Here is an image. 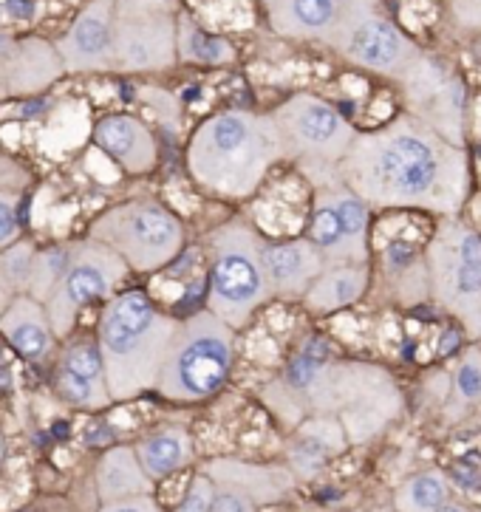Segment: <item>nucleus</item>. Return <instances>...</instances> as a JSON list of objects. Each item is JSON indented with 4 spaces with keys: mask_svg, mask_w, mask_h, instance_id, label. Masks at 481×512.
<instances>
[{
    "mask_svg": "<svg viewBox=\"0 0 481 512\" xmlns=\"http://www.w3.org/2000/svg\"><path fill=\"white\" fill-rule=\"evenodd\" d=\"M337 170L368 207L382 210L414 207L456 215L470 193L465 148L445 142L411 114L377 131L357 133Z\"/></svg>",
    "mask_w": 481,
    "mask_h": 512,
    "instance_id": "1",
    "label": "nucleus"
},
{
    "mask_svg": "<svg viewBox=\"0 0 481 512\" xmlns=\"http://www.w3.org/2000/svg\"><path fill=\"white\" fill-rule=\"evenodd\" d=\"M286 159L272 114L221 111L196 125L187 142V170L207 196L249 199L266 173Z\"/></svg>",
    "mask_w": 481,
    "mask_h": 512,
    "instance_id": "2",
    "label": "nucleus"
},
{
    "mask_svg": "<svg viewBox=\"0 0 481 512\" xmlns=\"http://www.w3.org/2000/svg\"><path fill=\"white\" fill-rule=\"evenodd\" d=\"M176 326L179 323L142 289L117 292L105 300L97 343L114 402H128L156 388Z\"/></svg>",
    "mask_w": 481,
    "mask_h": 512,
    "instance_id": "3",
    "label": "nucleus"
},
{
    "mask_svg": "<svg viewBox=\"0 0 481 512\" xmlns=\"http://www.w3.org/2000/svg\"><path fill=\"white\" fill-rule=\"evenodd\" d=\"M264 235L244 218H233L207 238V312L230 329H244L249 317L272 298L261 264Z\"/></svg>",
    "mask_w": 481,
    "mask_h": 512,
    "instance_id": "4",
    "label": "nucleus"
},
{
    "mask_svg": "<svg viewBox=\"0 0 481 512\" xmlns=\"http://www.w3.org/2000/svg\"><path fill=\"white\" fill-rule=\"evenodd\" d=\"M233 363V329L204 309L176 326L153 391L170 402H204L230 380Z\"/></svg>",
    "mask_w": 481,
    "mask_h": 512,
    "instance_id": "5",
    "label": "nucleus"
},
{
    "mask_svg": "<svg viewBox=\"0 0 481 512\" xmlns=\"http://www.w3.org/2000/svg\"><path fill=\"white\" fill-rule=\"evenodd\" d=\"M272 119L283 139L286 159H295L315 187L340 182V159L354 142V125L317 94H295L281 102Z\"/></svg>",
    "mask_w": 481,
    "mask_h": 512,
    "instance_id": "6",
    "label": "nucleus"
},
{
    "mask_svg": "<svg viewBox=\"0 0 481 512\" xmlns=\"http://www.w3.org/2000/svg\"><path fill=\"white\" fill-rule=\"evenodd\" d=\"M88 238L117 252L131 272H156L184 249V224L162 201L133 199L94 218Z\"/></svg>",
    "mask_w": 481,
    "mask_h": 512,
    "instance_id": "7",
    "label": "nucleus"
},
{
    "mask_svg": "<svg viewBox=\"0 0 481 512\" xmlns=\"http://www.w3.org/2000/svg\"><path fill=\"white\" fill-rule=\"evenodd\" d=\"M431 298L448 309L470 337L481 334V235L445 221L425 255Z\"/></svg>",
    "mask_w": 481,
    "mask_h": 512,
    "instance_id": "8",
    "label": "nucleus"
},
{
    "mask_svg": "<svg viewBox=\"0 0 481 512\" xmlns=\"http://www.w3.org/2000/svg\"><path fill=\"white\" fill-rule=\"evenodd\" d=\"M326 46H332L351 66L394 80H399L422 54L414 40L382 12L377 0H346Z\"/></svg>",
    "mask_w": 481,
    "mask_h": 512,
    "instance_id": "9",
    "label": "nucleus"
},
{
    "mask_svg": "<svg viewBox=\"0 0 481 512\" xmlns=\"http://www.w3.org/2000/svg\"><path fill=\"white\" fill-rule=\"evenodd\" d=\"M179 0H114V71L159 74L176 66Z\"/></svg>",
    "mask_w": 481,
    "mask_h": 512,
    "instance_id": "10",
    "label": "nucleus"
},
{
    "mask_svg": "<svg viewBox=\"0 0 481 512\" xmlns=\"http://www.w3.org/2000/svg\"><path fill=\"white\" fill-rule=\"evenodd\" d=\"M128 272L131 269L122 264L117 252H111L100 241H94L88 235L74 241L66 275H63L60 286L54 289V295L43 303L54 334L60 340L71 337L80 314L88 306L117 295V286L128 278Z\"/></svg>",
    "mask_w": 481,
    "mask_h": 512,
    "instance_id": "11",
    "label": "nucleus"
},
{
    "mask_svg": "<svg viewBox=\"0 0 481 512\" xmlns=\"http://www.w3.org/2000/svg\"><path fill=\"white\" fill-rule=\"evenodd\" d=\"M368 204L343 179L315 187L309 241L326 264H365L368 261Z\"/></svg>",
    "mask_w": 481,
    "mask_h": 512,
    "instance_id": "12",
    "label": "nucleus"
},
{
    "mask_svg": "<svg viewBox=\"0 0 481 512\" xmlns=\"http://www.w3.org/2000/svg\"><path fill=\"white\" fill-rule=\"evenodd\" d=\"M399 83L405 88L408 105L414 108L411 116L425 122L450 145L465 148V83L445 63L419 54Z\"/></svg>",
    "mask_w": 481,
    "mask_h": 512,
    "instance_id": "13",
    "label": "nucleus"
},
{
    "mask_svg": "<svg viewBox=\"0 0 481 512\" xmlns=\"http://www.w3.org/2000/svg\"><path fill=\"white\" fill-rule=\"evenodd\" d=\"M54 363V391L71 408L100 411L114 399L108 394L105 365H102L97 334H74L60 340Z\"/></svg>",
    "mask_w": 481,
    "mask_h": 512,
    "instance_id": "14",
    "label": "nucleus"
},
{
    "mask_svg": "<svg viewBox=\"0 0 481 512\" xmlns=\"http://www.w3.org/2000/svg\"><path fill=\"white\" fill-rule=\"evenodd\" d=\"M54 49L66 74L114 71V0H88Z\"/></svg>",
    "mask_w": 481,
    "mask_h": 512,
    "instance_id": "15",
    "label": "nucleus"
},
{
    "mask_svg": "<svg viewBox=\"0 0 481 512\" xmlns=\"http://www.w3.org/2000/svg\"><path fill=\"white\" fill-rule=\"evenodd\" d=\"M261 264L272 298H303L317 275L329 266L309 238H295V241L264 238Z\"/></svg>",
    "mask_w": 481,
    "mask_h": 512,
    "instance_id": "16",
    "label": "nucleus"
},
{
    "mask_svg": "<svg viewBox=\"0 0 481 512\" xmlns=\"http://www.w3.org/2000/svg\"><path fill=\"white\" fill-rule=\"evenodd\" d=\"M94 145L131 176H145L159 165V142L139 116H102L94 125Z\"/></svg>",
    "mask_w": 481,
    "mask_h": 512,
    "instance_id": "17",
    "label": "nucleus"
},
{
    "mask_svg": "<svg viewBox=\"0 0 481 512\" xmlns=\"http://www.w3.org/2000/svg\"><path fill=\"white\" fill-rule=\"evenodd\" d=\"M0 337L15 348L26 363L43 365L60 348V337L51 329L46 306L32 295H15L0 314Z\"/></svg>",
    "mask_w": 481,
    "mask_h": 512,
    "instance_id": "18",
    "label": "nucleus"
},
{
    "mask_svg": "<svg viewBox=\"0 0 481 512\" xmlns=\"http://www.w3.org/2000/svg\"><path fill=\"white\" fill-rule=\"evenodd\" d=\"M204 476L216 487H230L238 490L258 507L281 501L286 493H292V487L298 484L295 473L281 464H252L241 459H213L201 467Z\"/></svg>",
    "mask_w": 481,
    "mask_h": 512,
    "instance_id": "19",
    "label": "nucleus"
},
{
    "mask_svg": "<svg viewBox=\"0 0 481 512\" xmlns=\"http://www.w3.org/2000/svg\"><path fill=\"white\" fill-rule=\"evenodd\" d=\"M349 447V436L332 413H315L298 422V430L286 447V462L295 479H315L329 464Z\"/></svg>",
    "mask_w": 481,
    "mask_h": 512,
    "instance_id": "20",
    "label": "nucleus"
},
{
    "mask_svg": "<svg viewBox=\"0 0 481 512\" xmlns=\"http://www.w3.org/2000/svg\"><path fill=\"white\" fill-rule=\"evenodd\" d=\"M66 74L63 60L54 49V43L43 37H26L17 40L15 51L9 57L6 77H3V97L17 100V97H32L46 91L60 77Z\"/></svg>",
    "mask_w": 481,
    "mask_h": 512,
    "instance_id": "21",
    "label": "nucleus"
},
{
    "mask_svg": "<svg viewBox=\"0 0 481 512\" xmlns=\"http://www.w3.org/2000/svg\"><path fill=\"white\" fill-rule=\"evenodd\" d=\"M269 26L278 37L320 40L332 37L346 0H264Z\"/></svg>",
    "mask_w": 481,
    "mask_h": 512,
    "instance_id": "22",
    "label": "nucleus"
},
{
    "mask_svg": "<svg viewBox=\"0 0 481 512\" xmlns=\"http://www.w3.org/2000/svg\"><path fill=\"white\" fill-rule=\"evenodd\" d=\"M368 289V266L365 264H329L315 283L306 289L303 303L315 314H334L354 306Z\"/></svg>",
    "mask_w": 481,
    "mask_h": 512,
    "instance_id": "23",
    "label": "nucleus"
},
{
    "mask_svg": "<svg viewBox=\"0 0 481 512\" xmlns=\"http://www.w3.org/2000/svg\"><path fill=\"white\" fill-rule=\"evenodd\" d=\"M133 450H136V459L142 464V470L153 481L173 476L176 470L190 467L196 459L193 436L184 425H165V428L153 430Z\"/></svg>",
    "mask_w": 481,
    "mask_h": 512,
    "instance_id": "24",
    "label": "nucleus"
},
{
    "mask_svg": "<svg viewBox=\"0 0 481 512\" xmlns=\"http://www.w3.org/2000/svg\"><path fill=\"white\" fill-rule=\"evenodd\" d=\"M97 493L102 504L153 493V479L142 470L133 447H111L102 456L97 464Z\"/></svg>",
    "mask_w": 481,
    "mask_h": 512,
    "instance_id": "25",
    "label": "nucleus"
},
{
    "mask_svg": "<svg viewBox=\"0 0 481 512\" xmlns=\"http://www.w3.org/2000/svg\"><path fill=\"white\" fill-rule=\"evenodd\" d=\"M238 51L230 43V37L207 32L190 12H179L176 20V63L204 68L233 66Z\"/></svg>",
    "mask_w": 481,
    "mask_h": 512,
    "instance_id": "26",
    "label": "nucleus"
},
{
    "mask_svg": "<svg viewBox=\"0 0 481 512\" xmlns=\"http://www.w3.org/2000/svg\"><path fill=\"white\" fill-rule=\"evenodd\" d=\"M448 498H453V487L445 470H422L399 484L394 507L397 512H436Z\"/></svg>",
    "mask_w": 481,
    "mask_h": 512,
    "instance_id": "27",
    "label": "nucleus"
},
{
    "mask_svg": "<svg viewBox=\"0 0 481 512\" xmlns=\"http://www.w3.org/2000/svg\"><path fill=\"white\" fill-rule=\"evenodd\" d=\"M71 244L74 241H57L51 247L34 252L32 281H29V292L26 295H32L40 303H46L54 295V289L60 286L68 264H71Z\"/></svg>",
    "mask_w": 481,
    "mask_h": 512,
    "instance_id": "28",
    "label": "nucleus"
},
{
    "mask_svg": "<svg viewBox=\"0 0 481 512\" xmlns=\"http://www.w3.org/2000/svg\"><path fill=\"white\" fill-rule=\"evenodd\" d=\"M481 402V348L470 346L459 357L453 371V397L448 402V413L459 419V413L476 408Z\"/></svg>",
    "mask_w": 481,
    "mask_h": 512,
    "instance_id": "29",
    "label": "nucleus"
},
{
    "mask_svg": "<svg viewBox=\"0 0 481 512\" xmlns=\"http://www.w3.org/2000/svg\"><path fill=\"white\" fill-rule=\"evenodd\" d=\"M34 252H37V247L29 238H17L15 244L0 249V281L6 283V289L12 295H26L29 292Z\"/></svg>",
    "mask_w": 481,
    "mask_h": 512,
    "instance_id": "30",
    "label": "nucleus"
},
{
    "mask_svg": "<svg viewBox=\"0 0 481 512\" xmlns=\"http://www.w3.org/2000/svg\"><path fill=\"white\" fill-rule=\"evenodd\" d=\"M213 496H216V484L210 481V476L199 473V476H193V481L187 484L182 501L176 504L173 512H210Z\"/></svg>",
    "mask_w": 481,
    "mask_h": 512,
    "instance_id": "31",
    "label": "nucleus"
},
{
    "mask_svg": "<svg viewBox=\"0 0 481 512\" xmlns=\"http://www.w3.org/2000/svg\"><path fill=\"white\" fill-rule=\"evenodd\" d=\"M450 487L462 490L467 496H481V459L479 456H465L453 464L448 473Z\"/></svg>",
    "mask_w": 481,
    "mask_h": 512,
    "instance_id": "32",
    "label": "nucleus"
},
{
    "mask_svg": "<svg viewBox=\"0 0 481 512\" xmlns=\"http://www.w3.org/2000/svg\"><path fill=\"white\" fill-rule=\"evenodd\" d=\"M17 204H20V193L0 190V249H6L9 244H15L17 238H23Z\"/></svg>",
    "mask_w": 481,
    "mask_h": 512,
    "instance_id": "33",
    "label": "nucleus"
},
{
    "mask_svg": "<svg viewBox=\"0 0 481 512\" xmlns=\"http://www.w3.org/2000/svg\"><path fill=\"white\" fill-rule=\"evenodd\" d=\"M139 94L153 105V111L162 116V122L170 131H179V100L176 97H170L167 91H159V88H142Z\"/></svg>",
    "mask_w": 481,
    "mask_h": 512,
    "instance_id": "34",
    "label": "nucleus"
},
{
    "mask_svg": "<svg viewBox=\"0 0 481 512\" xmlns=\"http://www.w3.org/2000/svg\"><path fill=\"white\" fill-rule=\"evenodd\" d=\"M26 184H29V170L17 165L15 159H9V156L0 150V190H6V193H20Z\"/></svg>",
    "mask_w": 481,
    "mask_h": 512,
    "instance_id": "35",
    "label": "nucleus"
},
{
    "mask_svg": "<svg viewBox=\"0 0 481 512\" xmlns=\"http://www.w3.org/2000/svg\"><path fill=\"white\" fill-rule=\"evenodd\" d=\"M210 512H258V504H252L244 493L230 487H216Z\"/></svg>",
    "mask_w": 481,
    "mask_h": 512,
    "instance_id": "36",
    "label": "nucleus"
},
{
    "mask_svg": "<svg viewBox=\"0 0 481 512\" xmlns=\"http://www.w3.org/2000/svg\"><path fill=\"white\" fill-rule=\"evenodd\" d=\"M453 20L462 29H481V0H448Z\"/></svg>",
    "mask_w": 481,
    "mask_h": 512,
    "instance_id": "37",
    "label": "nucleus"
},
{
    "mask_svg": "<svg viewBox=\"0 0 481 512\" xmlns=\"http://www.w3.org/2000/svg\"><path fill=\"white\" fill-rule=\"evenodd\" d=\"M100 512H162V507L156 504L153 496H133L122 498V501H111V504H102Z\"/></svg>",
    "mask_w": 481,
    "mask_h": 512,
    "instance_id": "38",
    "label": "nucleus"
},
{
    "mask_svg": "<svg viewBox=\"0 0 481 512\" xmlns=\"http://www.w3.org/2000/svg\"><path fill=\"white\" fill-rule=\"evenodd\" d=\"M436 512H467V510H465V504H459V501L448 498V501H445V504H442Z\"/></svg>",
    "mask_w": 481,
    "mask_h": 512,
    "instance_id": "39",
    "label": "nucleus"
},
{
    "mask_svg": "<svg viewBox=\"0 0 481 512\" xmlns=\"http://www.w3.org/2000/svg\"><path fill=\"white\" fill-rule=\"evenodd\" d=\"M12 298H15V295H12V292L6 289V283L0 281V314H3V309L9 306V300H12Z\"/></svg>",
    "mask_w": 481,
    "mask_h": 512,
    "instance_id": "40",
    "label": "nucleus"
},
{
    "mask_svg": "<svg viewBox=\"0 0 481 512\" xmlns=\"http://www.w3.org/2000/svg\"><path fill=\"white\" fill-rule=\"evenodd\" d=\"M3 459H6V439H3V433H0V467H3Z\"/></svg>",
    "mask_w": 481,
    "mask_h": 512,
    "instance_id": "41",
    "label": "nucleus"
},
{
    "mask_svg": "<svg viewBox=\"0 0 481 512\" xmlns=\"http://www.w3.org/2000/svg\"><path fill=\"white\" fill-rule=\"evenodd\" d=\"M476 340H479V348H481V334H479V337H476Z\"/></svg>",
    "mask_w": 481,
    "mask_h": 512,
    "instance_id": "42",
    "label": "nucleus"
}]
</instances>
